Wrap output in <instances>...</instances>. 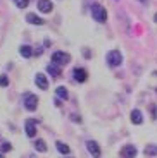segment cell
<instances>
[{
  "mask_svg": "<svg viewBox=\"0 0 157 158\" xmlns=\"http://www.w3.org/2000/svg\"><path fill=\"white\" fill-rule=\"evenodd\" d=\"M105 60H107V64H109L110 67H119V65L123 64L121 52H119V50H110L109 53L105 55Z\"/></svg>",
  "mask_w": 157,
  "mask_h": 158,
  "instance_id": "obj_1",
  "label": "cell"
},
{
  "mask_svg": "<svg viewBox=\"0 0 157 158\" xmlns=\"http://www.w3.org/2000/svg\"><path fill=\"white\" fill-rule=\"evenodd\" d=\"M92 16H93V19L97 21V23H105L107 21V12H105V9H104L100 4L92 5Z\"/></svg>",
  "mask_w": 157,
  "mask_h": 158,
  "instance_id": "obj_2",
  "label": "cell"
},
{
  "mask_svg": "<svg viewBox=\"0 0 157 158\" xmlns=\"http://www.w3.org/2000/svg\"><path fill=\"white\" fill-rule=\"evenodd\" d=\"M23 103H24V107H26V110L35 112L36 107H38V98H36V95H33V93H24Z\"/></svg>",
  "mask_w": 157,
  "mask_h": 158,
  "instance_id": "obj_3",
  "label": "cell"
},
{
  "mask_svg": "<svg viewBox=\"0 0 157 158\" xmlns=\"http://www.w3.org/2000/svg\"><path fill=\"white\" fill-rule=\"evenodd\" d=\"M71 62V55L69 53H64V52H54L52 53V64L55 65H66V64Z\"/></svg>",
  "mask_w": 157,
  "mask_h": 158,
  "instance_id": "obj_4",
  "label": "cell"
},
{
  "mask_svg": "<svg viewBox=\"0 0 157 158\" xmlns=\"http://www.w3.org/2000/svg\"><path fill=\"white\" fill-rule=\"evenodd\" d=\"M138 153L137 146H133V144H126V146L121 148V151H119V156L121 158H135Z\"/></svg>",
  "mask_w": 157,
  "mask_h": 158,
  "instance_id": "obj_5",
  "label": "cell"
},
{
  "mask_svg": "<svg viewBox=\"0 0 157 158\" xmlns=\"http://www.w3.org/2000/svg\"><path fill=\"white\" fill-rule=\"evenodd\" d=\"M87 150H88V153L92 155L93 158H100V155H102V151H100V146H98V143H95V141H87Z\"/></svg>",
  "mask_w": 157,
  "mask_h": 158,
  "instance_id": "obj_6",
  "label": "cell"
},
{
  "mask_svg": "<svg viewBox=\"0 0 157 158\" xmlns=\"http://www.w3.org/2000/svg\"><path fill=\"white\" fill-rule=\"evenodd\" d=\"M73 77H74V81H78V83H85L88 79V74L83 67H76L74 71H73Z\"/></svg>",
  "mask_w": 157,
  "mask_h": 158,
  "instance_id": "obj_7",
  "label": "cell"
},
{
  "mask_svg": "<svg viewBox=\"0 0 157 158\" xmlns=\"http://www.w3.org/2000/svg\"><path fill=\"white\" fill-rule=\"evenodd\" d=\"M36 120H33V118H28L26 120V134L28 138H35L36 136Z\"/></svg>",
  "mask_w": 157,
  "mask_h": 158,
  "instance_id": "obj_8",
  "label": "cell"
},
{
  "mask_svg": "<svg viewBox=\"0 0 157 158\" xmlns=\"http://www.w3.org/2000/svg\"><path fill=\"white\" fill-rule=\"evenodd\" d=\"M52 9H54V5H52L50 0H40V2H38V10L40 12L48 14V12H52Z\"/></svg>",
  "mask_w": 157,
  "mask_h": 158,
  "instance_id": "obj_9",
  "label": "cell"
},
{
  "mask_svg": "<svg viewBox=\"0 0 157 158\" xmlns=\"http://www.w3.org/2000/svg\"><path fill=\"white\" fill-rule=\"evenodd\" d=\"M35 83H36V86H38L40 89H47L48 88V81H47V77H45V74H36Z\"/></svg>",
  "mask_w": 157,
  "mask_h": 158,
  "instance_id": "obj_10",
  "label": "cell"
},
{
  "mask_svg": "<svg viewBox=\"0 0 157 158\" xmlns=\"http://www.w3.org/2000/svg\"><path fill=\"white\" fill-rule=\"evenodd\" d=\"M47 72L52 76V77H59V76H61V67H59V65H55V64H48V65H47Z\"/></svg>",
  "mask_w": 157,
  "mask_h": 158,
  "instance_id": "obj_11",
  "label": "cell"
},
{
  "mask_svg": "<svg viewBox=\"0 0 157 158\" xmlns=\"http://www.w3.org/2000/svg\"><path fill=\"white\" fill-rule=\"evenodd\" d=\"M131 122L137 124V126H138V124L143 122V115H141V112L138 110V108H135V110L131 112Z\"/></svg>",
  "mask_w": 157,
  "mask_h": 158,
  "instance_id": "obj_12",
  "label": "cell"
},
{
  "mask_svg": "<svg viewBox=\"0 0 157 158\" xmlns=\"http://www.w3.org/2000/svg\"><path fill=\"white\" fill-rule=\"evenodd\" d=\"M26 21H28L29 24H38V26L45 23V21L42 19V17H38L36 14H28V16H26Z\"/></svg>",
  "mask_w": 157,
  "mask_h": 158,
  "instance_id": "obj_13",
  "label": "cell"
},
{
  "mask_svg": "<svg viewBox=\"0 0 157 158\" xmlns=\"http://www.w3.org/2000/svg\"><path fill=\"white\" fill-rule=\"evenodd\" d=\"M143 153H145L147 156H157V144H147Z\"/></svg>",
  "mask_w": 157,
  "mask_h": 158,
  "instance_id": "obj_14",
  "label": "cell"
},
{
  "mask_svg": "<svg viewBox=\"0 0 157 158\" xmlns=\"http://www.w3.org/2000/svg\"><path fill=\"white\" fill-rule=\"evenodd\" d=\"M55 148H57V151H59L61 155H69V146L67 144H64V143H61V141H57L55 143Z\"/></svg>",
  "mask_w": 157,
  "mask_h": 158,
  "instance_id": "obj_15",
  "label": "cell"
},
{
  "mask_svg": "<svg viewBox=\"0 0 157 158\" xmlns=\"http://www.w3.org/2000/svg\"><path fill=\"white\" fill-rule=\"evenodd\" d=\"M19 52H21V55H23L24 59H29V57L33 55V50H31V47H28V45H23V47L19 48Z\"/></svg>",
  "mask_w": 157,
  "mask_h": 158,
  "instance_id": "obj_16",
  "label": "cell"
},
{
  "mask_svg": "<svg viewBox=\"0 0 157 158\" xmlns=\"http://www.w3.org/2000/svg\"><path fill=\"white\" fill-rule=\"evenodd\" d=\"M35 148H36V151H40V153H45V151H47V144H45L43 139H36Z\"/></svg>",
  "mask_w": 157,
  "mask_h": 158,
  "instance_id": "obj_17",
  "label": "cell"
},
{
  "mask_svg": "<svg viewBox=\"0 0 157 158\" xmlns=\"http://www.w3.org/2000/svg\"><path fill=\"white\" fill-rule=\"evenodd\" d=\"M55 95L59 96V98H62V100H67V96H69V95H67V89L64 86L57 88V89H55Z\"/></svg>",
  "mask_w": 157,
  "mask_h": 158,
  "instance_id": "obj_18",
  "label": "cell"
},
{
  "mask_svg": "<svg viewBox=\"0 0 157 158\" xmlns=\"http://www.w3.org/2000/svg\"><path fill=\"white\" fill-rule=\"evenodd\" d=\"M14 4H16L19 9H24V7L29 5V0H14Z\"/></svg>",
  "mask_w": 157,
  "mask_h": 158,
  "instance_id": "obj_19",
  "label": "cell"
},
{
  "mask_svg": "<svg viewBox=\"0 0 157 158\" xmlns=\"http://www.w3.org/2000/svg\"><path fill=\"white\" fill-rule=\"evenodd\" d=\"M11 150H12L11 143H2V144H0V151H4L5 153V151H11Z\"/></svg>",
  "mask_w": 157,
  "mask_h": 158,
  "instance_id": "obj_20",
  "label": "cell"
},
{
  "mask_svg": "<svg viewBox=\"0 0 157 158\" xmlns=\"http://www.w3.org/2000/svg\"><path fill=\"white\" fill-rule=\"evenodd\" d=\"M0 86H2V88L9 86V79H7V76H0Z\"/></svg>",
  "mask_w": 157,
  "mask_h": 158,
  "instance_id": "obj_21",
  "label": "cell"
},
{
  "mask_svg": "<svg viewBox=\"0 0 157 158\" xmlns=\"http://www.w3.org/2000/svg\"><path fill=\"white\" fill-rule=\"evenodd\" d=\"M150 112H152V118L155 120V118H157V107H155V105H150Z\"/></svg>",
  "mask_w": 157,
  "mask_h": 158,
  "instance_id": "obj_22",
  "label": "cell"
},
{
  "mask_svg": "<svg viewBox=\"0 0 157 158\" xmlns=\"http://www.w3.org/2000/svg\"><path fill=\"white\" fill-rule=\"evenodd\" d=\"M71 120H73V122H81V117H79V115H76V114H73Z\"/></svg>",
  "mask_w": 157,
  "mask_h": 158,
  "instance_id": "obj_23",
  "label": "cell"
},
{
  "mask_svg": "<svg viewBox=\"0 0 157 158\" xmlns=\"http://www.w3.org/2000/svg\"><path fill=\"white\" fill-rule=\"evenodd\" d=\"M138 2H141V4H147V0H138Z\"/></svg>",
  "mask_w": 157,
  "mask_h": 158,
  "instance_id": "obj_24",
  "label": "cell"
},
{
  "mask_svg": "<svg viewBox=\"0 0 157 158\" xmlns=\"http://www.w3.org/2000/svg\"><path fill=\"white\" fill-rule=\"evenodd\" d=\"M154 21H155V23H157V14H155V16H154Z\"/></svg>",
  "mask_w": 157,
  "mask_h": 158,
  "instance_id": "obj_25",
  "label": "cell"
},
{
  "mask_svg": "<svg viewBox=\"0 0 157 158\" xmlns=\"http://www.w3.org/2000/svg\"><path fill=\"white\" fill-rule=\"evenodd\" d=\"M64 158H73V156H64Z\"/></svg>",
  "mask_w": 157,
  "mask_h": 158,
  "instance_id": "obj_26",
  "label": "cell"
},
{
  "mask_svg": "<svg viewBox=\"0 0 157 158\" xmlns=\"http://www.w3.org/2000/svg\"><path fill=\"white\" fill-rule=\"evenodd\" d=\"M0 158H4V156H2V155H0Z\"/></svg>",
  "mask_w": 157,
  "mask_h": 158,
  "instance_id": "obj_27",
  "label": "cell"
}]
</instances>
